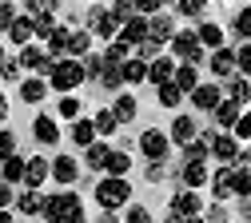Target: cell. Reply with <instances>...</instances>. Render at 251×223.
<instances>
[{
    "instance_id": "1",
    "label": "cell",
    "mask_w": 251,
    "mask_h": 223,
    "mask_svg": "<svg viewBox=\"0 0 251 223\" xmlns=\"http://www.w3.org/2000/svg\"><path fill=\"white\" fill-rule=\"evenodd\" d=\"M96 199H100L104 211H116V207H124V203L132 199V187H128L124 175H108V179L96 183Z\"/></svg>"
},
{
    "instance_id": "2",
    "label": "cell",
    "mask_w": 251,
    "mask_h": 223,
    "mask_svg": "<svg viewBox=\"0 0 251 223\" xmlns=\"http://www.w3.org/2000/svg\"><path fill=\"white\" fill-rule=\"evenodd\" d=\"M88 76H84V64L80 60H56V68H52V88H60V92H72L76 84H84Z\"/></svg>"
},
{
    "instance_id": "3",
    "label": "cell",
    "mask_w": 251,
    "mask_h": 223,
    "mask_svg": "<svg viewBox=\"0 0 251 223\" xmlns=\"http://www.w3.org/2000/svg\"><path fill=\"white\" fill-rule=\"evenodd\" d=\"M168 44H172V52H176L183 64H200V60H203V44H200L196 32H176Z\"/></svg>"
},
{
    "instance_id": "4",
    "label": "cell",
    "mask_w": 251,
    "mask_h": 223,
    "mask_svg": "<svg viewBox=\"0 0 251 223\" xmlns=\"http://www.w3.org/2000/svg\"><path fill=\"white\" fill-rule=\"evenodd\" d=\"M80 207V199L72 196V191H64V196H48L44 199V219L48 223H68V215Z\"/></svg>"
},
{
    "instance_id": "5",
    "label": "cell",
    "mask_w": 251,
    "mask_h": 223,
    "mask_svg": "<svg viewBox=\"0 0 251 223\" xmlns=\"http://www.w3.org/2000/svg\"><path fill=\"white\" fill-rule=\"evenodd\" d=\"M168 148H172V140H168L164 132H155V127H148V132L140 136V151L151 159V164H155V159H164V155H168Z\"/></svg>"
},
{
    "instance_id": "6",
    "label": "cell",
    "mask_w": 251,
    "mask_h": 223,
    "mask_svg": "<svg viewBox=\"0 0 251 223\" xmlns=\"http://www.w3.org/2000/svg\"><path fill=\"white\" fill-rule=\"evenodd\" d=\"M200 207H203V203H200V196H196V191H179V196L172 199V219H176V223L196 219V215H200Z\"/></svg>"
},
{
    "instance_id": "7",
    "label": "cell",
    "mask_w": 251,
    "mask_h": 223,
    "mask_svg": "<svg viewBox=\"0 0 251 223\" xmlns=\"http://www.w3.org/2000/svg\"><path fill=\"white\" fill-rule=\"evenodd\" d=\"M211 191H215V199H231L235 196V168L224 164L219 172H211Z\"/></svg>"
},
{
    "instance_id": "8",
    "label": "cell",
    "mask_w": 251,
    "mask_h": 223,
    "mask_svg": "<svg viewBox=\"0 0 251 223\" xmlns=\"http://www.w3.org/2000/svg\"><path fill=\"white\" fill-rule=\"evenodd\" d=\"M116 28H120V24L112 20L108 8H100V4H96V8H88V32H100V36L112 40V36H116Z\"/></svg>"
},
{
    "instance_id": "9",
    "label": "cell",
    "mask_w": 251,
    "mask_h": 223,
    "mask_svg": "<svg viewBox=\"0 0 251 223\" xmlns=\"http://www.w3.org/2000/svg\"><path fill=\"white\" fill-rule=\"evenodd\" d=\"M172 36H176L172 16H148V40H151V44H168Z\"/></svg>"
},
{
    "instance_id": "10",
    "label": "cell",
    "mask_w": 251,
    "mask_h": 223,
    "mask_svg": "<svg viewBox=\"0 0 251 223\" xmlns=\"http://www.w3.org/2000/svg\"><path fill=\"white\" fill-rule=\"evenodd\" d=\"M52 179H60V183H76L80 179V164L72 155H56L52 159Z\"/></svg>"
},
{
    "instance_id": "11",
    "label": "cell",
    "mask_w": 251,
    "mask_h": 223,
    "mask_svg": "<svg viewBox=\"0 0 251 223\" xmlns=\"http://www.w3.org/2000/svg\"><path fill=\"white\" fill-rule=\"evenodd\" d=\"M172 76H176L172 56H155V60H148V80H151V84H168Z\"/></svg>"
},
{
    "instance_id": "12",
    "label": "cell",
    "mask_w": 251,
    "mask_h": 223,
    "mask_svg": "<svg viewBox=\"0 0 251 223\" xmlns=\"http://www.w3.org/2000/svg\"><path fill=\"white\" fill-rule=\"evenodd\" d=\"M172 84H176L183 96H192V92L200 88V72H196V64H179L176 76H172Z\"/></svg>"
},
{
    "instance_id": "13",
    "label": "cell",
    "mask_w": 251,
    "mask_h": 223,
    "mask_svg": "<svg viewBox=\"0 0 251 223\" xmlns=\"http://www.w3.org/2000/svg\"><path fill=\"white\" fill-rule=\"evenodd\" d=\"M48 175H52V164H48L44 155L28 159V168H24V183H28V187H40V183H44Z\"/></svg>"
},
{
    "instance_id": "14",
    "label": "cell",
    "mask_w": 251,
    "mask_h": 223,
    "mask_svg": "<svg viewBox=\"0 0 251 223\" xmlns=\"http://www.w3.org/2000/svg\"><path fill=\"white\" fill-rule=\"evenodd\" d=\"M207 179H211V172H207L203 159H187V164H183V183L187 187H203Z\"/></svg>"
},
{
    "instance_id": "15",
    "label": "cell",
    "mask_w": 251,
    "mask_h": 223,
    "mask_svg": "<svg viewBox=\"0 0 251 223\" xmlns=\"http://www.w3.org/2000/svg\"><path fill=\"white\" fill-rule=\"evenodd\" d=\"M211 151L224 159V164H235V155H239V140L224 132V136H215V140H211Z\"/></svg>"
},
{
    "instance_id": "16",
    "label": "cell",
    "mask_w": 251,
    "mask_h": 223,
    "mask_svg": "<svg viewBox=\"0 0 251 223\" xmlns=\"http://www.w3.org/2000/svg\"><path fill=\"white\" fill-rule=\"evenodd\" d=\"M192 104H196L200 112H215V104H219V88H215V84H200V88L192 92Z\"/></svg>"
},
{
    "instance_id": "17",
    "label": "cell",
    "mask_w": 251,
    "mask_h": 223,
    "mask_svg": "<svg viewBox=\"0 0 251 223\" xmlns=\"http://www.w3.org/2000/svg\"><path fill=\"white\" fill-rule=\"evenodd\" d=\"M120 40H128L132 48L144 44V40H148V16H132L128 24H124V36H120Z\"/></svg>"
},
{
    "instance_id": "18",
    "label": "cell",
    "mask_w": 251,
    "mask_h": 223,
    "mask_svg": "<svg viewBox=\"0 0 251 223\" xmlns=\"http://www.w3.org/2000/svg\"><path fill=\"white\" fill-rule=\"evenodd\" d=\"M24 168H28V159L8 155L4 164H0V179H4V183H24Z\"/></svg>"
},
{
    "instance_id": "19",
    "label": "cell",
    "mask_w": 251,
    "mask_h": 223,
    "mask_svg": "<svg viewBox=\"0 0 251 223\" xmlns=\"http://www.w3.org/2000/svg\"><path fill=\"white\" fill-rule=\"evenodd\" d=\"M120 72H124V84H144L148 80V60H124L120 64Z\"/></svg>"
},
{
    "instance_id": "20",
    "label": "cell",
    "mask_w": 251,
    "mask_h": 223,
    "mask_svg": "<svg viewBox=\"0 0 251 223\" xmlns=\"http://www.w3.org/2000/svg\"><path fill=\"white\" fill-rule=\"evenodd\" d=\"M32 132H36V140H40V144H56V140H60V127H56V120H52V116H36Z\"/></svg>"
},
{
    "instance_id": "21",
    "label": "cell",
    "mask_w": 251,
    "mask_h": 223,
    "mask_svg": "<svg viewBox=\"0 0 251 223\" xmlns=\"http://www.w3.org/2000/svg\"><path fill=\"white\" fill-rule=\"evenodd\" d=\"M8 36H12V44H20V48H24L28 40L36 36V32H32V16H16V20H12V28H8Z\"/></svg>"
},
{
    "instance_id": "22",
    "label": "cell",
    "mask_w": 251,
    "mask_h": 223,
    "mask_svg": "<svg viewBox=\"0 0 251 223\" xmlns=\"http://www.w3.org/2000/svg\"><path fill=\"white\" fill-rule=\"evenodd\" d=\"M211 72H215V76H231V72H235V52H231V48H215Z\"/></svg>"
},
{
    "instance_id": "23",
    "label": "cell",
    "mask_w": 251,
    "mask_h": 223,
    "mask_svg": "<svg viewBox=\"0 0 251 223\" xmlns=\"http://www.w3.org/2000/svg\"><path fill=\"white\" fill-rule=\"evenodd\" d=\"M72 144H80V148L96 144V124L92 120H72Z\"/></svg>"
},
{
    "instance_id": "24",
    "label": "cell",
    "mask_w": 251,
    "mask_h": 223,
    "mask_svg": "<svg viewBox=\"0 0 251 223\" xmlns=\"http://www.w3.org/2000/svg\"><path fill=\"white\" fill-rule=\"evenodd\" d=\"M211 140H215L211 132H203V136H196V140H187V144H183V155H187V159H203V155L211 151Z\"/></svg>"
},
{
    "instance_id": "25",
    "label": "cell",
    "mask_w": 251,
    "mask_h": 223,
    "mask_svg": "<svg viewBox=\"0 0 251 223\" xmlns=\"http://www.w3.org/2000/svg\"><path fill=\"white\" fill-rule=\"evenodd\" d=\"M168 140H176V144L196 140V124H192V116H176V124H172V136H168Z\"/></svg>"
},
{
    "instance_id": "26",
    "label": "cell",
    "mask_w": 251,
    "mask_h": 223,
    "mask_svg": "<svg viewBox=\"0 0 251 223\" xmlns=\"http://www.w3.org/2000/svg\"><path fill=\"white\" fill-rule=\"evenodd\" d=\"M68 40H72L68 28H52V36H48V56H68Z\"/></svg>"
},
{
    "instance_id": "27",
    "label": "cell",
    "mask_w": 251,
    "mask_h": 223,
    "mask_svg": "<svg viewBox=\"0 0 251 223\" xmlns=\"http://www.w3.org/2000/svg\"><path fill=\"white\" fill-rule=\"evenodd\" d=\"M16 207H20L24 215H40V211H44V196H40L36 187H28L24 196H20V203H16Z\"/></svg>"
},
{
    "instance_id": "28",
    "label": "cell",
    "mask_w": 251,
    "mask_h": 223,
    "mask_svg": "<svg viewBox=\"0 0 251 223\" xmlns=\"http://www.w3.org/2000/svg\"><path fill=\"white\" fill-rule=\"evenodd\" d=\"M215 120H219V127H231L239 120V104L235 100H219L215 104Z\"/></svg>"
},
{
    "instance_id": "29",
    "label": "cell",
    "mask_w": 251,
    "mask_h": 223,
    "mask_svg": "<svg viewBox=\"0 0 251 223\" xmlns=\"http://www.w3.org/2000/svg\"><path fill=\"white\" fill-rule=\"evenodd\" d=\"M100 84H104V88H120V84H124V72H120L116 60H104V64H100Z\"/></svg>"
},
{
    "instance_id": "30",
    "label": "cell",
    "mask_w": 251,
    "mask_h": 223,
    "mask_svg": "<svg viewBox=\"0 0 251 223\" xmlns=\"http://www.w3.org/2000/svg\"><path fill=\"white\" fill-rule=\"evenodd\" d=\"M200 44L203 48H224V32H219V24H200Z\"/></svg>"
},
{
    "instance_id": "31",
    "label": "cell",
    "mask_w": 251,
    "mask_h": 223,
    "mask_svg": "<svg viewBox=\"0 0 251 223\" xmlns=\"http://www.w3.org/2000/svg\"><path fill=\"white\" fill-rule=\"evenodd\" d=\"M88 48H92V32L84 28V32H72V40H68V56L76 60V56H88Z\"/></svg>"
},
{
    "instance_id": "32",
    "label": "cell",
    "mask_w": 251,
    "mask_h": 223,
    "mask_svg": "<svg viewBox=\"0 0 251 223\" xmlns=\"http://www.w3.org/2000/svg\"><path fill=\"white\" fill-rule=\"evenodd\" d=\"M44 92H48L44 80H24V84H20V96H24L28 104H40V100H44Z\"/></svg>"
},
{
    "instance_id": "33",
    "label": "cell",
    "mask_w": 251,
    "mask_h": 223,
    "mask_svg": "<svg viewBox=\"0 0 251 223\" xmlns=\"http://www.w3.org/2000/svg\"><path fill=\"white\" fill-rule=\"evenodd\" d=\"M128 168H132L128 151H108V164H104V172H108V175H124Z\"/></svg>"
},
{
    "instance_id": "34",
    "label": "cell",
    "mask_w": 251,
    "mask_h": 223,
    "mask_svg": "<svg viewBox=\"0 0 251 223\" xmlns=\"http://www.w3.org/2000/svg\"><path fill=\"white\" fill-rule=\"evenodd\" d=\"M112 112H116V120H120V124H128V120H136V112H140V104L132 100V96H120V100H116V108H112Z\"/></svg>"
},
{
    "instance_id": "35",
    "label": "cell",
    "mask_w": 251,
    "mask_h": 223,
    "mask_svg": "<svg viewBox=\"0 0 251 223\" xmlns=\"http://www.w3.org/2000/svg\"><path fill=\"white\" fill-rule=\"evenodd\" d=\"M227 92H231V96H227V100H235V104H239V108H243V104H247V100H251V84H247V80H243V76H235V80H231V84H227Z\"/></svg>"
},
{
    "instance_id": "36",
    "label": "cell",
    "mask_w": 251,
    "mask_h": 223,
    "mask_svg": "<svg viewBox=\"0 0 251 223\" xmlns=\"http://www.w3.org/2000/svg\"><path fill=\"white\" fill-rule=\"evenodd\" d=\"M108 144H88V168H96V172H104V164H108Z\"/></svg>"
},
{
    "instance_id": "37",
    "label": "cell",
    "mask_w": 251,
    "mask_h": 223,
    "mask_svg": "<svg viewBox=\"0 0 251 223\" xmlns=\"http://www.w3.org/2000/svg\"><path fill=\"white\" fill-rule=\"evenodd\" d=\"M108 12H112V20H116V24H128V20L136 16V0H116Z\"/></svg>"
},
{
    "instance_id": "38",
    "label": "cell",
    "mask_w": 251,
    "mask_h": 223,
    "mask_svg": "<svg viewBox=\"0 0 251 223\" xmlns=\"http://www.w3.org/2000/svg\"><path fill=\"white\" fill-rule=\"evenodd\" d=\"M179 100H183V92H179L172 80H168V84H160V104H164V108H179Z\"/></svg>"
},
{
    "instance_id": "39",
    "label": "cell",
    "mask_w": 251,
    "mask_h": 223,
    "mask_svg": "<svg viewBox=\"0 0 251 223\" xmlns=\"http://www.w3.org/2000/svg\"><path fill=\"white\" fill-rule=\"evenodd\" d=\"M92 124H96V132H100V136H112L120 120H116V112H112V108H104V112H100L96 120H92Z\"/></svg>"
},
{
    "instance_id": "40",
    "label": "cell",
    "mask_w": 251,
    "mask_h": 223,
    "mask_svg": "<svg viewBox=\"0 0 251 223\" xmlns=\"http://www.w3.org/2000/svg\"><path fill=\"white\" fill-rule=\"evenodd\" d=\"M231 28H235V36L251 40V8H239V12H235V20H231Z\"/></svg>"
},
{
    "instance_id": "41",
    "label": "cell",
    "mask_w": 251,
    "mask_h": 223,
    "mask_svg": "<svg viewBox=\"0 0 251 223\" xmlns=\"http://www.w3.org/2000/svg\"><path fill=\"white\" fill-rule=\"evenodd\" d=\"M128 52H132V44H128V40H112V48H108V56H104V60L124 64V60H128Z\"/></svg>"
},
{
    "instance_id": "42",
    "label": "cell",
    "mask_w": 251,
    "mask_h": 223,
    "mask_svg": "<svg viewBox=\"0 0 251 223\" xmlns=\"http://www.w3.org/2000/svg\"><path fill=\"white\" fill-rule=\"evenodd\" d=\"M231 136H235V140H247V136H251V112H239V120L231 124Z\"/></svg>"
},
{
    "instance_id": "43",
    "label": "cell",
    "mask_w": 251,
    "mask_h": 223,
    "mask_svg": "<svg viewBox=\"0 0 251 223\" xmlns=\"http://www.w3.org/2000/svg\"><path fill=\"white\" fill-rule=\"evenodd\" d=\"M52 28H56L52 12H44V16H32V32H36V36H52Z\"/></svg>"
},
{
    "instance_id": "44",
    "label": "cell",
    "mask_w": 251,
    "mask_h": 223,
    "mask_svg": "<svg viewBox=\"0 0 251 223\" xmlns=\"http://www.w3.org/2000/svg\"><path fill=\"white\" fill-rule=\"evenodd\" d=\"M235 68H239L243 76H251V44H243V48H235Z\"/></svg>"
},
{
    "instance_id": "45",
    "label": "cell",
    "mask_w": 251,
    "mask_h": 223,
    "mask_svg": "<svg viewBox=\"0 0 251 223\" xmlns=\"http://www.w3.org/2000/svg\"><path fill=\"white\" fill-rule=\"evenodd\" d=\"M60 116H64V120H80V100L64 96V100H60Z\"/></svg>"
},
{
    "instance_id": "46",
    "label": "cell",
    "mask_w": 251,
    "mask_h": 223,
    "mask_svg": "<svg viewBox=\"0 0 251 223\" xmlns=\"http://www.w3.org/2000/svg\"><path fill=\"white\" fill-rule=\"evenodd\" d=\"M60 0H28V12L32 16H44V12H56Z\"/></svg>"
},
{
    "instance_id": "47",
    "label": "cell",
    "mask_w": 251,
    "mask_h": 223,
    "mask_svg": "<svg viewBox=\"0 0 251 223\" xmlns=\"http://www.w3.org/2000/svg\"><path fill=\"white\" fill-rule=\"evenodd\" d=\"M8 155H16V136L12 132H0V159H8Z\"/></svg>"
},
{
    "instance_id": "48",
    "label": "cell",
    "mask_w": 251,
    "mask_h": 223,
    "mask_svg": "<svg viewBox=\"0 0 251 223\" xmlns=\"http://www.w3.org/2000/svg\"><path fill=\"white\" fill-rule=\"evenodd\" d=\"M164 4H168V0H136V12H144V16H155Z\"/></svg>"
},
{
    "instance_id": "49",
    "label": "cell",
    "mask_w": 251,
    "mask_h": 223,
    "mask_svg": "<svg viewBox=\"0 0 251 223\" xmlns=\"http://www.w3.org/2000/svg\"><path fill=\"white\" fill-rule=\"evenodd\" d=\"M203 8H207V0H179V12L183 16H200Z\"/></svg>"
},
{
    "instance_id": "50",
    "label": "cell",
    "mask_w": 251,
    "mask_h": 223,
    "mask_svg": "<svg viewBox=\"0 0 251 223\" xmlns=\"http://www.w3.org/2000/svg\"><path fill=\"white\" fill-rule=\"evenodd\" d=\"M12 20H16V8H12V4H0V32H8Z\"/></svg>"
},
{
    "instance_id": "51",
    "label": "cell",
    "mask_w": 251,
    "mask_h": 223,
    "mask_svg": "<svg viewBox=\"0 0 251 223\" xmlns=\"http://www.w3.org/2000/svg\"><path fill=\"white\" fill-rule=\"evenodd\" d=\"M0 76H4V80H16V76H20V60H4V64H0Z\"/></svg>"
},
{
    "instance_id": "52",
    "label": "cell",
    "mask_w": 251,
    "mask_h": 223,
    "mask_svg": "<svg viewBox=\"0 0 251 223\" xmlns=\"http://www.w3.org/2000/svg\"><path fill=\"white\" fill-rule=\"evenodd\" d=\"M4 207H12V183L0 179V211H4Z\"/></svg>"
},
{
    "instance_id": "53",
    "label": "cell",
    "mask_w": 251,
    "mask_h": 223,
    "mask_svg": "<svg viewBox=\"0 0 251 223\" xmlns=\"http://www.w3.org/2000/svg\"><path fill=\"white\" fill-rule=\"evenodd\" d=\"M148 179H151V183H160V179H164V159H155V164L148 168Z\"/></svg>"
},
{
    "instance_id": "54",
    "label": "cell",
    "mask_w": 251,
    "mask_h": 223,
    "mask_svg": "<svg viewBox=\"0 0 251 223\" xmlns=\"http://www.w3.org/2000/svg\"><path fill=\"white\" fill-rule=\"evenodd\" d=\"M128 223H151V215H148L144 207H132V211H128Z\"/></svg>"
},
{
    "instance_id": "55",
    "label": "cell",
    "mask_w": 251,
    "mask_h": 223,
    "mask_svg": "<svg viewBox=\"0 0 251 223\" xmlns=\"http://www.w3.org/2000/svg\"><path fill=\"white\" fill-rule=\"evenodd\" d=\"M224 219H227V215H224V207H211V219H207V223H224Z\"/></svg>"
},
{
    "instance_id": "56",
    "label": "cell",
    "mask_w": 251,
    "mask_h": 223,
    "mask_svg": "<svg viewBox=\"0 0 251 223\" xmlns=\"http://www.w3.org/2000/svg\"><path fill=\"white\" fill-rule=\"evenodd\" d=\"M4 120H8V100L0 96V124H4Z\"/></svg>"
},
{
    "instance_id": "57",
    "label": "cell",
    "mask_w": 251,
    "mask_h": 223,
    "mask_svg": "<svg viewBox=\"0 0 251 223\" xmlns=\"http://www.w3.org/2000/svg\"><path fill=\"white\" fill-rule=\"evenodd\" d=\"M68 223H84V207H76V211L68 215Z\"/></svg>"
},
{
    "instance_id": "58",
    "label": "cell",
    "mask_w": 251,
    "mask_h": 223,
    "mask_svg": "<svg viewBox=\"0 0 251 223\" xmlns=\"http://www.w3.org/2000/svg\"><path fill=\"white\" fill-rule=\"evenodd\" d=\"M100 223H120V219H116L112 211H104V215H100Z\"/></svg>"
},
{
    "instance_id": "59",
    "label": "cell",
    "mask_w": 251,
    "mask_h": 223,
    "mask_svg": "<svg viewBox=\"0 0 251 223\" xmlns=\"http://www.w3.org/2000/svg\"><path fill=\"white\" fill-rule=\"evenodd\" d=\"M0 223H12V215H8V211H0Z\"/></svg>"
},
{
    "instance_id": "60",
    "label": "cell",
    "mask_w": 251,
    "mask_h": 223,
    "mask_svg": "<svg viewBox=\"0 0 251 223\" xmlns=\"http://www.w3.org/2000/svg\"><path fill=\"white\" fill-rule=\"evenodd\" d=\"M183 223H207V219H200V215H196V219H183Z\"/></svg>"
},
{
    "instance_id": "61",
    "label": "cell",
    "mask_w": 251,
    "mask_h": 223,
    "mask_svg": "<svg viewBox=\"0 0 251 223\" xmlns=\"http://www.w3.org/2000/svg\"><path fill=\"white\" fill-rule=\"evenodd\" d=\"M0 64H4V48H0Z\"/></svg>"
},
{
    "instance_id": "62",
    "label": "cell",
    "mask_w": 251,
    "mask_h": 223,
    "mask_svg": "<svg viewBox=\"0 0 251 223\" xmlns=\"http://www.w3.org/2000/svg\"><path fill=\"white\" fill-rule=\"evenodd\" d=\"M168 223H176V219H168Z\"/></svg>"
}]
</instances>
